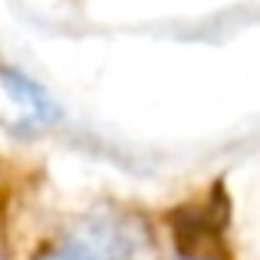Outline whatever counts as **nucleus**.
Segmentation results:
<instances>
[{
  "mask_svg": "<svg viewBox=\"0 0 260 260\" xmlns=\"http://www.w3.org/2000/svg\"><path fill=\"white\" fill-rule=\"evenodd\" d=\"M175 260H221L217 254H211L208 247H181L175 254Z\"/></svg>",
  "mask_w": 260,
  "mask_h": 260,
  "instance_id": "obj_3",
  "label": "nucleus"
},
{
  "mask_svg": "<svg viewBox=\"0 0 260 260\" xmlns=\"http://www.w3.org/2000/svg\"><path fill=\"white\" fill-rule=\"evenodd\" d=\"M33 260H155V244L139 214L92 211Z\"/></svg>",
  "mask_w": 260,
  "mask_h": 260,
  "instance_id": "obj_1",
  "label": "nucleus"
},
{
  "mask_svg": "<svg viewBox=\"0 0 260 260\" xmlns=\"http://www.w3.org/2000/svg\"><path fill=\"white\" fill-rule=\"evenodd\" d=\"M0 86L10 95V102L23 112V119L30 122H56V106L50 102L46 89L40 83H33L26 73L13 70V66H0Z\"/></svg>",
  "mask_w": 260,
  "mask_h": 260,
  "instance_id": "obj_2",
  "label": "nucleus"
}]
</instances>
